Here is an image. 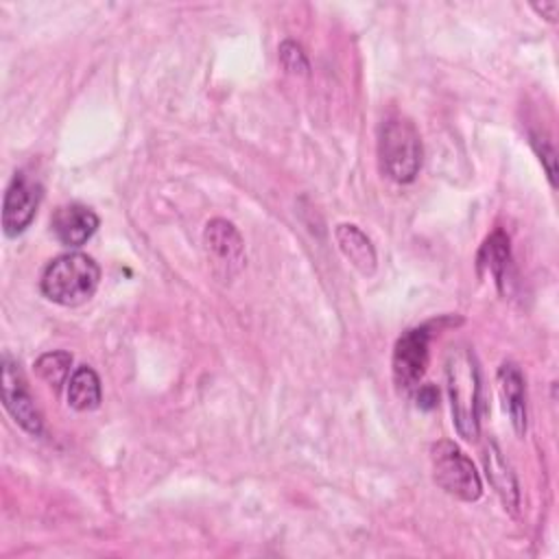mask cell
<instances>
[{
	"instance_id": "obj_15",
	"label": "cell",
	"mask_w": 559,
	"mask_h": 559,
	"mask_svg": "<svg viewBox=\"0 0 559 559\" xmlns=\"http://www.w3.org/2000/svg\"><path fill=\"white\" fill-rule=\"evenodd\" d=\"M71 367L73 356L69 352H47L36 361V374L56 389H60L69 380Z\"/></svg>"
},
{
	"instance_id": "obj_16",
	"label": "cell",
	"mask_w": 559,
	"mask_h": 559,
	"mask_svg": "<svg viewBox=\"0 0 559 559\" xmlns=\"http://www.w3.org/2000/svg\"><path fill=\"white\" fill-rule=\"evenodd\" d=\"M280 64L284 66V71H289L293 75H308V71H311L306 53L302 51L300 45H295L291 40L280 45Z\"/></svg>"
},
{
	"instance_id": "obj_17",
	"label": "cell",
	"mask_w": 559,
	"mask_h": 559,
	"mask_svg": "<svg viewBox=\"0 0 559 559\" xmlns=\"http://www.w3.org/2000/svg\"><path fill=\"white\" fill-rule=\"evenodd\" d=\"M531 145H533V149L537 151V156H539V160H542V165H544V169H546V175H548L550 184L555 186V175H557L555 162H557V158H555V149H552V145H550L546 138L537 136V134H533V136H531Z\"/></svg>"
},
{
	"instance_id": "obj_9",
	"label": "cell",
	"mask_w": 559,
	"mask_h": 559,
	"mask_svg": "<svg viewBox=\"0 0 559 559\" xmlns=\"http://www.w3.org/2000/svg\"><path fill=\"white\" fill-rule=\"evenodd\" d=\"M101 221L88 206L82 204H69L58 208V212L51 219V230L56 239L66 247H82L86 245L95 232L99 230Z\"/></svg>"
},
{
	"instance_id": "obj_8",
	"label": "cell",
	"mask_w": 559,
	"mask_h": 559,
	"mask_svg": "<svg viewBox=\"0 0 559 559\" xmlns=\"http://www.w3.org/2000/svg\"><path fill=\"white\" fill-rule=\"evenodd\" d=\"M42 202V186L27 173H16L3 202V230L10 239L21 236L36 219Z\"/></svg>"
},
{
	"instance_id": "obj_2",
	"label": "cell",
	"mask_w": 559,
	"mask_h": 559,
	"mask_svg": "<svg viewBox=\"0 0 559 559\" xmlns=\"http://www.w3.org/2000/svg\"><path fill=\"white\" fill-rule=\"evenodd\" d=\"M446 380L452 406V422L465 441H474L481 433V378L474 354L463 345H452L446 359Z\"/></svg>"
},
{
	"instance_id": "obj_7",
	"label": "cell",
	"mask_w": 559,
	"mask_h": 559,
	"mask_svg": "<svg viewBox=\"0 0 559 559\" xmlns=\"http://www.w3.org/2000/svg\"><path fill=\"white\" fill-rule=\"evenodd\" d=\"M3 404L16 424L29 435L40 437L45 433V420L34 402L21 365L5 354L3 359Z\"/></svg>"
},
{
	"instance_id": "obj_1",
	"label": "cell",
	"mask_w": 559,
	"mask_h": 559,
	"mask_svg": "<svg viewBox=\"0 0 559 559\" xmlns=\"http://www.w3.org/2000/svg\"><path fill=\"white\" fill-rule=\"evenodd\" d=\"M99 282L101 269L97 260L82 252H71L47 265L40 280V291L49 302L75 308L86 304L97 293Z\"/></svg>"
},
{
	"instance_id": "obj_6",
	"label": "cell",
	"mask_w": 559,
	"mask_h": 559,
	"mask_svg": "<svg viewBox=\"0 0 559 559\" xmlns=\"http://www.w3.org/2000/svg\"><path fill=\"white\" fill-rule=\"evenodd\" d=\"M204 247L212 269L221 278H234L245 267V241L236 226L226 219L208 221L204 230Z\"/></svg>"
},
{
	"instance_id": "obj_11",
	"label": "cell",
	"mask_w": 559,
	"mask_h": 559,
	"mask_svg": "<svg viewBox=\"0 0 559 559\" xmlns=\"http://www.w3.org/2000/svg\"><path fill=\"white\" fill-rule=\"evenodd\" d=\"M335 241L345 256V260L361 274L374 276L376 271V250L365 232L354 223H339L335 228Z\"/></svg>"
},
{
	"instance_id": "obj_13",
	"label": "cell",
	"mask_w": 559,
	"mask_h": 559,
	"mask_svg": "<svg viewBox=\"0 0 559 559\" xmlns=\"http://www.w3.org/2000/svg\"><path fill=\"white\" fill-rule=\"evenodd\" d=\"M485 470H487V478L494 485L496 494L500 496V500L505 502V507L515 509L518 507V481L509 467V463L505 461L500 448L496 443H489L485 450Z\"/></svg>"
},
{
	"instance_id": "obj_12",
	"label": "cell",
	"mask_w": 559,
	"mask_h": 559,
	"mask_svg": "<svg viewBox=\"0 0 559 559\" xmlns=\"http://www.w3.org/2000/svg\"><path fill=\"white\" fill-rule=\"evenodd\" d=\"M69 404L75 409V411H95L99 409L101 404V398H104V391H101V378L99 374L90 367V365H80L71 380H69Z\"/></svg>"
},
{
	"instance_id": "obj_19",
	"label": "cell",
	"mask_w": 559,
	"mask_h": 559,
	"mask_svg": "<svg viewBox=\"0 0 559 559\" xmlns=\"http://www.w3.org/2000/svg\"><path fill=\"white\" fill-rule=\"evenodd\" d=\"M533 10L537 14H542V19H548V21H555L557 19V12H559V3H555V0H550V3H542V5H533Z\"/></svg>"
},
{
	"instance_id": "obj_14",
	"label": "cell",
	"mask_w": 559,
	"mask_h": 559,
	"mask_svg": "<svg viewBox=\"0 0 559 559\" xmlns=\"http://www.w3.org/2000/svg\"><path fill=\"white\" fill-rule=\"evenodd\" d=\"M478 267L487 269L502 293H507V276L511 267V252H509V239L498 230L494 232L481 247L478 254Z\"/></svg>"
},
{
	"instance_id": "obj_18",
	"label": "cell",
	"mask_w": 559,
	"mask_h": 559,
	"mask_svg": "<svg viewBox=\"0 0 559 559\" xmlns=\"http://www.w3.org/2000/svg\"><path fill=\"white\" fill-rule=\"evenodd\" d=\"M439 402V391L433 385H420L417 389V404L422 409H433Z\"/></svg>"
},
{
	"instance_id": "obj_3",
	"label": "cell",
	"mask_w": 559,
	"mask_h": 559,
	"mask_svg": "<svg viewBox=\"0 0 559 559\" xmlns=\"http://www.w3.org/2000/svg\"><path fill=\"white\" fill-rule=\"evenodd\" d=\"M424 149L415 125L404 117H389L378 127L380 171L396 184H411L422 169Z\"/></svg>"
},
{
	"instance_id": "obj_4",
	"label": "cell",
	"mask_w": 559,
	"mask_h": 559,
	"mask_svg": "<svg viewBox=\"0 0 559 559\" xmlns=\"http://www.w3.org/2000/svg\"><path fill=\"white\" fill-rule=\"evenodd\" d=\"M430 463L435 483L450 496L474 502L483 494L481 476L472 459L452 441H437L430 448Z\"/></svg>"
},
{
	"instance_id": "obj_5",
	"label": "cell",
	"mask_w": 559,
	"mask_h": 559,
	"mask_svg": "<svg viewBox=\"0 0 559 559\" xmlns=\"http://www.w3.org/2000/svg\"><path fill=\"white\" fill-rule=\"evenodd\" d=\"M430 330L426 326L406 330L393 348V359H391V372H393V382L402 391H413L420 387L428 359H430Z\"/></svg>"
},
{
	"instance_id": "obj_10",
	"label": "cell",
	"mask_w": 559,
	"mask_h": 559,
	"mask_svg": "<svg viewBox=\"0 0 559 559\" xmlns=\"http://www.w3.org/2000/svg\"><path fill=\"white\" fill-rule=\"evenodd\" d=\"M498 393L502 400V406L515 428L518 435L526 433V393H524V378L518 365L502 363L496 376Z\"/></svg>"
}]
</instances>
